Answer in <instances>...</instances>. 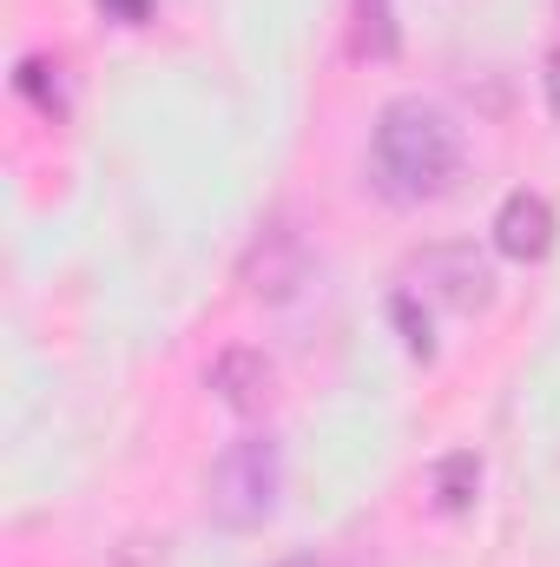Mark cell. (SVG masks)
Listing matches in <instances>:
<instances>
[{
	"instance_id": "cell-1",
	"label": "cell",
	"mask_w": 560,
	"mask_h": 567,
	"mask_svg": "<svg viewBox=\"0 0 560 567\" xmlns=\"http://www.w3.org/2000/svg\"><path fill=\"white\" fill-rule=\"evenodd\" d=\"M370 165H376V185L396 205H428L462 172V133H455V120L435 100H416V93L409 100H390L376 113Z\"/></svg>"
},
{
	"instance_id": "cell-2",
	"label": "cell",
	"mask_w": 560,
	"mask_h": 567,
	"mask_svg": "<svg viewBox=\"0 0 560 567\" xmlns=\"http://www.w3.org/2000/svg\"><path fill=\"white\" fill-rule=\"evenodd\" d=\"M278 495H283V449L278 435H238L218 449L211 462V482H205V502L225 528H265L278 515Z\"/></svg>"
},
{
	"instance_id": "cell-3",
	"label": "cell",
	"mask_w": 560,
	"mask_h": 567,
	"mask_svg": "<svg viewBox=\"0 0 560 567\" xmlns=\"http://www.w3.org/2000/svg\"><path fill=\"white\" fill-rule=\"evenodd\" d=\"M403 284L422 303H442V310H488L495 303V271L475 245H435L403 265Z\"/></svg>"
},
{
	"instance_id": "cell-4",
	"label": "cell",
	"mask_w": 560,
	"mask_h": 567,
	"mask_svg": "<svg viewBox=\"0 0 560 567\" xmlns=\"http://www.w3.org/2000/svg\"><path fill=\"white\" fill-rule=\"evenodd\" d=\"M205 383L218 390V403H225L231 416H265V410H271V396H278V370H271V357H265V350H251V343L218 350Z\"/></svg>"
},
{
	"instance_id": "cell-5",
	"label": "cell",
	"mask_w": 560,
	"mask_h": 567,
	"mask_svg": "<svg viewBox=\"0 0 560 567\" xmlns=\"http://www.w3.org/2000/svg\"><path fill=\"white\" fill-rule=\"evenodd\" d=\"M495 251L515 265H541L554 251V205L541 192H508L495 212Z\"/></svg>"
},
{
	"instance_id": "cell-6",
	"label": "cell",
	"mask_w": 560,
	"mask_h": 567,
	"mask_svg": "<svg viewBox=\"0 0 560 567\" xmlns=\"http://www.w3.org/2000/svg\"><path fill=\"white\" fill-rule=\"evenodd\" d=\"M303 278H310V251H303V238H297L290 225H271V231L251 245V258H245V284H251V297L283 303Z\"/></svg>"
},
{
	"instance_id": "cell-7",
	"label": "cell",
	"mask_w": 560,
	"mask_h": 567,
	"mask_svg": "<svg viewBox=\"0 0 560 567\" xmlns=\"http://www.w3.org/2000/svg\"><path fill=\"white\" fill-rule=\"evenodd\" d=\"M475 488H481V455H475V449L442 455L435 475H428V495H435L442 515H468V508H475Z\"/></svg>"
},
{
	"instance_id": "cell-8",
	"label": "cell",
	"mask_w": 560,
	"mask_h": 567,
	"mask_svg": "<svg viewBox=\"0 0 560 567\" xmlns=\"http://www.w3.org/2000/svg\"><path fill=\"white\" fill-rule=\"evenodd\" d=\"M13 86H20L40 113H60V106H66V100H60V66H53V60H20Z\"/></svg>"
},
{
	"instance_id": "cell-9",
	"label": "cell",
	"mask_w": 560,
	"mask_h": 567,
	"mask_svg": "<svg viewBox=\"0 0 560 567\" xmlns=\"http://www.w3.org/2000/svg\"><path fill=\"white\" fill-rule=\"evenodd\" d=\"M363 53L390 60L396 53V27H390V0H363Z\"/></svg>"
},
{
	"instance_id": "cell-10",
	"label": "cell",
	"mask_w": 560,
	"mask_h": 567,
	"mask_svg": "<svg viewBox=\"0 0 560 567\" xmlns=\"http://www.w3.org/2000/svg\"><path fill=\"white\" fill-rule=\"evenodd\" d=\"M396 323H403V343H409V357H435V337H428V317H416V297L409 290H396Z\"/></svg>"
},
{
	"instance_id": "cell-11",
	"label": "cell",
	"mask_w": 560,
	"mask_h": 567,
	"mask_svg": "<svg viewBox=\"0 0 560 567\" xmlns=\"http://www.w3.org/2000/svg\"><path fill=\"white\" fill-rule=\"evenodd\" d=\"M100 13H113V20H126V27H139L145 13H152V0H100Z\"/></svg>"
},
{
	"instance_id": "cell-12",
	"label": "cell",
	"mask_w": 560,
	"mask_h": 567,
	"mask_svg": "<svg viewBox=\"0 0 560 567\" xmlns=\"http://www.w3.org/2000/svg\"><path fill=\"white\" fill-rule=\"evenodd\" d=\"M548 106H554V120H560V47L548 53Z\"/></svg>"
},
{
	"instance_id": "cell-13",
	"label": "cell",
	"mask_w": 560,
	"mask_h": 567,
	"mask_svg": "<svg viewBox=\"0 0 560 567\" xmlns=\"http://www.w3.org/2000/svg\"><path fill=\"white\" fill-rule=\"evenodd\" d=\"M278 567H323L317 555H290V561H278Z\"/></svg>"
}]
</instances>
